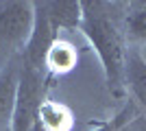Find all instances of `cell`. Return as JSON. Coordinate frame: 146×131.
I'll return each mask as SVG.
<instances>
[{
    "label": "cell",
    "instance_id": "obj_1",
    "mask_svg": "<svg viewBox=\"0 0 146 131\" xmlns=\"http://www.w3.org/2000/svg\"><path fill=\"white\" fill-rule=\"evenodd\" d=\"M81 7H83L81 33L85 35V39L100 59L109 92L120 96L124 92V59H127L124 48L127 46L116 20L109 13L113 5L100 2V0H81Z\"/></svg>",
    "mask_w": 146,
    "mask_h": 131
},
{
    "label": "cell",
    "instance_id": "obj_2",
    "mask_svg": "<svg viewBox=\"0 0 146 131\" xmlns=\"http://www.w3.org/2000/svg\"><path fill=\"white\" fill-rule=\"evenodd\" d=\"M33 2H0V70L22 55L33 33Z\"/></svg>",
    "mask_w": 146,
    "mask_h": 131
},
{
    "label": "cell",
    "instance_id": "obj_3",
    "mask_svg": "<svg viewBox=\"0 0 146 131\" xmlns=\"http://www.w3.org/2000/svg\"><path fill=\"white\" fill-rule=\"evenodd\" d=\"M44 90H46L44 70L26 66L20 59V79H18V92H15L11 131H35L39 107L46 100Z\"/></svg>",
    "mask_w": 146,
    "mask_h": 131
},
{
    "label": "cell",
    "instance_id": "obj_4",
    "mask_svg": "<svg viewBox=\"0 0 146 131\" xmlns=\"http://www.w3.org/2000/svg\"><path fill=\"white\" fill-rule=\"evenodd\" d=\"M35 5L48 18L50 26L57 33L61 29H66V31L81 29V18H83L81 0H52V2H35Z\"/></svg>",
    "mask_w": 146,
    "mask_h": 131
},
{
    "label": "cell",
    "instance_id": "obj_5",
    "mask_svg": "<svg viewBox=\"0 0 146 131\" xmlns=\"http://www.w3.org/2000/svg\"><path fill=\"white\" fill-rule=\"evenodd\" d=\"M18 79H20V59H13L11 63H7V68L0 70V129L7 125L11 127Z\"/></svg>",
    "mask_w": 146,
    "mask_h": 131
},
{
    "label": "cell",
    "instance_id": "obj_6",
    "mask_svg": "<svg viewBox=\"0 0 146 131\" xmlns=\"http://www.w3.org/2000/svg\"><path fill=\"white\" fill-rule=\"evenodd\" d=\"M72 127H74L72 112L63 103L50 98L42 103L39 114H37L35 131H72Z\"/></svg>",
    "mask_w": 146,
    "mask_h": 131
},
{
    "label": "cell",
    "instance_id": "obj_7",
    "mask_svg": "<svg viewBox=\"0 0 146 131\" xmlns=\"http://www.w3.org/2000/svg\"><path fill=\"white\" fill-rule=\"evenodd\" d=\"M124 87L131 90L133 98L146 109V59L140 50H127L124 59Z\"/></svg>",
    "mask_w": 146,
    "mask_h": 131
},
{
    "label": "cell",
    "instance_id": "obj_8",
    "mask_svg": "<svg viewBox=\"0 0 146 131\" xmlns=\"http://www.w3.org/2000/svg\"><path fill=\"white\" fill-rule=\"evenodd\" d=\"M79 61V53L70 42L66 39H55L50 44L48 53H46V59H44V68L48 70L50 74H66L76 66Z\"/></svg>",
    "mask_w": 146,
    "mask_h": 131
},
{
    "label": "cell",
    "instance_id": "obj_9",
    "mask_svg": "<svg viewBox=\"0 0 146 131\" xmlns=\"http://www.w3.org/2000/svg\"><path fill=\"white\" fill-rule=\"evenodd\" d=\"M124 31L129 39L146 42V2H131L127 7Z\"/></svg>",
    "mask_w": 146,
    "mask_h": 131
},
{
    "label": "cell",
    "instance_id": "obj_10",
    "mask_svg": "<svg viewBox=\"0 0 146 131\" xmlns=\"http://www.w3.org/2000/svg\"><path fill=\"white\" fill-rule=\"evenodd\" d=\"M127 114L129 112H122L120 116H116V118L111 120V122H105V125H100L96 131H120L122 125H124V118H127Z\"/></svg>",
    "mask_w": 146,
    "mask_h": 131
}]
</instances>
